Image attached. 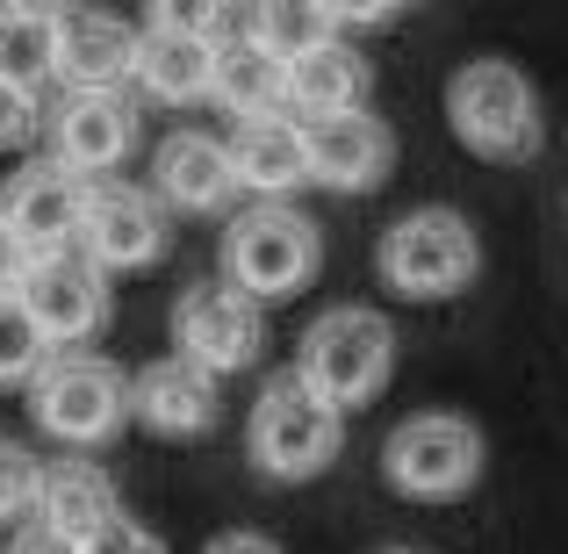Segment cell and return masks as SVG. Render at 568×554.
<instances>
[{"label": "cell", "instance_id": "obj_4", "mask_svg": "<svg viewBox=\"0 0 568 554\" xmlns=\"http://www.w3.org/2000/svg\"><path fill=\"white\" fill-rule=\"evenodd\" d=\"M295 374L317 389L332 411H367L396 374V324L375 303H332L310 318V332L295 339Z\"/></svg>", "mask_w": 568, "mask_h": 554}, {"label": "cell", "instance_id": "obj_22", "mask_svg": "<svg viewBox=\"0 0 568 554\" xmlns=\"http://www.w3.org/2000/svg\"><path fill=\"white\" fill-rule=\"evenodd\" d=\"M51 51H58V8H0V80L37 94L51 72Z\"/></svg>", "mask_w": 568, "mask_h": 554}, {"label": "cell", "instance_id": "obj_27", "mask_svg": "<svg viewBox=\"0 0 568 554\" xmlns=\"http://www.w3.org/2000/svg\"><path fill=\"white\" fill-rule=\"evenodd\" d=\"M29 123H37V94H22V87L0 80V144H14Z\"/></svg>", "mask_w": 568, "mask_h": 554}, {"label": "cell", "instance_id": "obj_9", "mask_svg": "<svg viewBox=\"0 0 568 554\" xmlns=\"http://www.w3.org/2000/svg\"><path fill=\"white\" fill-rule=\"evenodd\" d=\"M173 353L202 374H245L266 353V310L245 303L231 281H194L173 303Z\"/></svg>", "mask_w": 568, "mask_h": 554}, {"label": "cell", "instance_id": "obj_24", "mask_svg": "<svg viewBox=\"0 0 568 554\" xmlns=\"http://www.w3.org/2000/svg\"><path fill=\"white\" fill-rule=\"evenodd\" d=\"M51 361V339L22 310V295H0V389H29Z\"/></svg>", "mask_w": 568, "mask_h": 554}, {"label": "cell", "instance_id": "obj_14", "mask_svg": "<svg viewBox=\"0 0 568 554\" xmlns=\"http://www.w3.org/2000/svg\"><path fill=\"white\" fill-rule=\"evenodd\" d=\"M310 138V181L332 194H375L396 173V130L375 109L332 115V123H303Z\"/></svg>", "mask_w": 568, "mask_h": 554}, {"label": "cell", "instance_id": "obj_6", "mask_svg": "<svg viewBox=\"0 0 568 554\" xmlns=\"http://www.w3.org/2000/svg\"><path fill=\"white\" fill-rule=\"evenodd\" d=\"M489 469V440L475 417L460 411H410L396 432L382 440V475L396 497L410 504H454L483 483Z\"/></svg>", "mask_w": 568, "mask_h": 554}, {"label": "cell", "instance_id": "obj_11", "mask_svg": "<svg viewBox=\"0 0 568 554\" xmlns=\"http://www.w3.org/2000/svg\"><path fill=\"white\" fill-rule=\"evenodd\" d=\"M138 130H144V115L123 87H109V94H58L51 159L65 173H80V181H109V173L138 152Z\"/></svg>", "mask_w": 568, "mask_h": 554}, {"label": "cell", "instance_id": "obj_1", "mask_svg": "<svg viewBox=\"0 0 568 554\" xmlns=\"http://www.w3.org/2000/svg\"><path fill=\"white\" fill-rule=\"evenodd\" d=\"M446 130L460 138V152L489 159V167H526L547 144L540 87L511 58H468L446 72Z\"/></svg>", "mask_w": 568, "mask_h": 554}, {"label": "cell", "instance_id": "obj_3", "mask_svg": "<svg viewBox=\"0 0 568 554\" xmlns=\"http://www.w3.org/2000/svg\"><path fill=\"white\" fill-rule=\"evenodd\" d=\"M223 281H231L245 303H288L317 281L324 266V223L303 216L295 202H252L223 223Z\"/></svg>", "mask_w": 568, "mask_h": 554}, {"label": "cell", "instance_id": "obj_12", "mask_svg": "<svg viewBox=\"0 0 568 554\" xmlns=\"http://www.w3.org/2000/svg\"><path fill=\"white\" fill-rule=\"evenodd\" d=\"M130 80H138L152 101H166V109L209 101V87H216V51H209L202 29H194V8H152L144 14Z\"/></svg>", "mask_w": 568, "mask_h": 554}, {"label": "cell", "instance_id": "obj_20", "mask_svg": "<svg viewBox=\"0 0 568 554\" xmlns=\"http://www.w3.org/2000/svg\"><path fill=\"white\" fill-rule=\"evenodd\" d=\"M367 87H375V66L361 58V43L338 37L288 66V115L295 123H332V115L367 109Z\"/></svg>", "mask_w": 568, "mask_h": 554}, {"label": "cell", "instance_id": "obj_16", "mask_svg": "<svg viewBox=\"0 0 568 554\" xmlns=\"http://www.w3.org/2000/svg\"><path fill=\"white\" fill-rule=\"evenodd\" d=\"M152 194L166 202V216H223L237 202L231 144L209 130H173L152 152Z\"/></svg>", "mask_w": 568, "mask_h": 554}, {"label": "cell", "instance_id": "obj_23", "mask_svg": "<svg viewBox=\"0 0 568 554\" xmlns=\"http://www.w3.org/2000/svg\"><path fill=\"white\" fill-rule=\"evenodd\" d=\"M252 43H260L266 58H281V66H295V58H310V51H324V43H338V14L324 8V0H260Z\"/></svg>", "mask_w": 568, "mask_h": 554}, {"label": "cell", "instance_id": "obj_5", "mask_svg": "<svg viewBox=\"0 0 568 554\" xmlns=\"http://www.w3.org/2000/svg\"><path fill=\"white\" fill-rule=\"evenodd\" d=\"M245 454H252V469H260L266 483H317V475L346 454V411H332V403L288 367V374H274V382L260 389V403H252Z\"/></svg>", "mask_w": 568, "mask_h": 554}, {"label": "cell", "instance_id": "obj_18", "mask_svg": "<svg viewBox=\"0 0 568 554\" xmlns=\"http://www.w3.org/2000/svg\"><path fill=\"white\" fill-rule=\"evenodd\" d=\"M231 173L237 194L252 202H288L295 188H310V138L295 115H260V123H237L231 138Z\"/></svg>", "mask_w": 568, "mask_h": 554}, {"label": "cell", "instance_id": "obj_26", "mask_svg": "<svg viewBox=\"0 0 568 554\" xmlns=\"http://www.w3.org/2000/svg\"><path fill=\"white\" fill-rule=\"evenodd\" d=\"M80 554H166V541H159L152 526H138V518H115V526H101Z\"/></svg>", "mask_w": 568, "mask_h": 554}, {"label": "cell", "instance_id": "obj_29", "mask_svg": "<svg viewBox=\"0 0 568 554\" xmlns=\"http://www.w3.org/2000/svg\"><path fill=\"white\" fill-rule=\"evenodd\" d=\"M202 554H281V541H274V533H245V526H237V533H216Z\"/></svg>", "mask_w": 568, "mask_h": 554}, {"label": "cell", "instance_id": "obj_10", "mask_svg": "<svg viewBox=\"0 0 568 554\" xmlns=\"http://www.w3.org/2000/svg\"><path fill=\"white\" fill-rule=\"evenodd\" d=\"M173 245V216L152 188L138 181H94L87 188V216H80V245L101 274H138V266L166 260Z\"/></svg>", "mask_w": 568, "mask_h": 554}, {"label": "cell", "instance_id": "obj_30", "mask_svg": "<svg viewBox=\"0 0 568 554\" xmlns=\"http://www.w3.org/2000/svg\"><path fill=\"white\" fill-rule=\"evenodd\" d=\"M22 274H29V252L14 245V231L0 223V295H14V289H22Z\"/></svg>", "mask_w": 568, "mask_h": 554}, {"label": "cell", "instance_id": "obj_19", "mask_svg": "<svg viewBox=\"0 0 568 554\" xmlns=\"http://www.w3.org/2000/svg\"><path fill=\"white\" fill-rule=\"evenodd\" d=\"M123 518V490L101 461H43V490H37V526H51L58 541L87 547L101 526Z\"/></svg>", "mask_w": 568, "mask_h": 554}, {"label": "cell", "instance_id": "obj_8", "mask_svg": "<svg viewBox=\"0 0 568 554\" xmlns=\"http://www.w3.org/2000/svg\"><path fill=\"white\" fill-rule=\"evenodd\" d=\"M22 310L37 318V332L51 339V353H94V339L115 318V289L87 252H51V260H29L22 274Z\"/></svg>", "mask_w": 568, "mask_h": 554}, {"label": "cell", "instance_id": "obj_2", "mask_svg": "<svg viewBox=\"0 0 568 554\" xmlns=\"http://www.w3.org/2000/svg\"><path fill=\"white\" fill-rule=\"evenodd\" d=\"M375 274L403 303H454V295H468L475 274H483V231L446 202L403 209L375 238Z\"/></svg>", "mask_w": 568, "mask_h": 554}, {"label": "cell", "instance_id": "obj_15", "mask_svg": "<svg viewBox=\"0 0 568 554\" xmlns=\"http://www.w3.org/2000/svg\"><path fill=\"white\" fill-rule=\"evenodd\" d=\"M138 66V22L109 8H58V51L51 72L65 80V94H109Z\"/></svg>", "mask_w": 568, "mask_h": 554}, {"label": "cell", "instance_id": "obj_32", "mask_svg": "<svg viewBox=\"0 0 568 554\" xmlns=\"http://www.w3.org/2000/svg\"><path fill=\"white\" fill-rule=\"evenodd\" d=\"M0 554H8V547H0Z\"/></svg>", "mask_w": 568, "mask_h": 554}, {"label": "cell", "instance_id": "obj_31", "mask_svg": "<svg viewBox=\"0 0 568 554\" xmlns=\"http://www.w3.org/2000/svg\"><path fill=\"white\" fill-rule=\"evenodd\" d=\"M375 554H425V547H403V541H396V547H375Z\"/></svg>", "mask_w": 568, "mask_h": 554}, {"label": "cell", "instance_id": "obj_28", "mask_svg": "<svg viewBox=\"0 0 568 554\" xmlns=\"http://www.w3.org/2000/svg\"><path fill=\"white\" fill-rule=\"evenodd\" d=\"M8 554H80V547H72V541H58L51 526H37V518H29V526H14Z\"/></svg>", "mask_w": 568, "mask_h": 554}, {"label": "cell", "instance_id": "obj_25", "mask_svg": "<svg viewBox=\"0 0 568 554\" xmlns=\"http://www.w3.org/2000/svg\"><path fill=\"white\" fill-rule=\"evenodd\" d=\"M37 490H43V461L22 440H0V526L8 518H37Z\"/></svg>", "mask_w": 568, "mask_h": 554}, {"label": "cell", "instance_id": "obj_21", "mask_svg": "<svg viewBox=\"0 0 568 554\" xmlns=\"http://www.w3.org/2000/svg\"><path fill=\"white\" fill-rule=\"evenodd\" d=\"M231 123H260V115H288V66L266 58L260 43H237V51H216V87H209Z\"/></svg>", "mask_w": 568, "mask_h": 554}, {"label": "cell", "instance_id": "obj_13", "mask_svg": "<svg viewBox=\"0 0 568 554\" xmlns=\"http://www.w3.org/2000/svg\"><path fill=\"white\" fill-rule=\"evenodd\" d=\"M87 188L80 173H65L58 159H37V167H22L0 194V223L14 231V245L29 252V260H51V252H72L80 245V216H87Z\"/></svg>", "mask_w": 568, "mask_h": 554}, {"label": "cell", "instance_id": "obj_7", "mask_svg": "<svg viewBox=\"0 0 568 554\" xmlns=\"http://www.w3.org/2000/svg\"><path fill=\"white\" fill-rule=\"evenodd\" d=\"M29 417L58 446H109L130 425V374L109 353H51L29 382Z\"/></svg>", "mask_w": 568, "mask_h": 554}, {"label": "cell", "instance_id": "obj_17", "mask_svg": "<svg viewBox=\"0 0 568 554\" xmlns=\"http://www.w3.org/2000/svg\"><path fill=\"white\" fill-rule=\"evenodd\" d=\"M130 417H138L144 432H159V440H202L223 417V382L202 374V367H187L181 353L144 361L130 374Z\"/></svg>", "mask_w": 568, "mask_h": 554}]
</instances>
